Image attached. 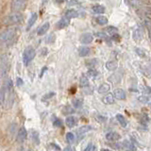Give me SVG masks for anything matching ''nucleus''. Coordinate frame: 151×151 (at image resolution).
I'll return each mask as SVG.
<instances>
[{
	"instance_id": "obj_1",
	"label": "nucleus",
	"mask_w": 151,
	"mask_h": 151,
	"mask_svg": "<svg viewBox=\"0 0 151 151\" xmlns=\"http://www.w3.org/2000/svg\"><path fill=\"white\" fill-rule=\"evenodd\" d=\"M9 68H10V59L7 55L0 56V78H4L7 76Z\"/></svg>"
},
{
	"instance_id": "obj_2",
	"label": "nucleus",
	"mask_w": 151,
	"mask_h": 151,
	"mask_svg": "<svg viewBox=\"0 0 151 151\" xmlns=\"http://www.w3.org/2000/svg\"><path fill=\"white\" fill-rule=\"evenodd\" d=\"M22 21H23V15L19 11H14L13 13L9 14L5 18L4 23L6 25H14V24H19Z\"/></svg>"
},
{
	"instance_id": "obj_3",
	"label": "nucleus",
	"mask_w": 151,
	"mask_h": 151,
	"mask_svg": "<svg viewBox=\"0 0 151 151\" xmlns=\"http://www.w3.org/2000/svg\"><path fill=\"white\" fill-rule=\"evenodd\" d=\"M15 35H16V31L14 29H9L5 30V31L0 33V43H2V44L9 43L11 40H13Z\"/></svg>"
},
{
	"instance_id": "obj_4",
	"label": "nucleus",
	"mask_w": 151,
	"mask_h": 151,
	"mask_svg": "<svg viewBox=\"0 0 151 151\" xmlns=\"http://www.w3.org/2000/svg\"><path fill=\"white\" fill-rule=\"evenodd\" d=\"M35 56H36L35 49L32 47H27L25 49L24 54H23V61H24L25 65H27V64L35 58Z\"/></svg>"
},
{
	"instance_id": "obj_5",
	"label": "nucleus",
	"mask_w": 151,
	"mask_h": 151,
	"mask_svg": "<svg viewBox=\"0 0 151 151\" xmlns=\"http://www.w3.org/2000/svg\"><path fill=\"white\" fill-rule=\"evenodd\" d=\"M26 0H12L11 4V9L12 11H20L25 9Z\"/></svg>"
},
{
	"instance_id": "obj_6",
	"label": "nucleus",
	"mask_w": 151,
	"mask_h": 151,
	"mask_svg": "<svg viewBox=\"0 0 151 151\" xmlns=\"http://www.w3.org/2000/svg\"><path fill=\"white\" fill-rule=\"evenodd\" d=\"M26 139H27V129H26V128L22 127L19 130H18L16 140H17L18 143L22 144L26 141Z\"/></svg>"
},
{
	"instance_id": "obj_7",
	"label": "nucleus",
	"mask_w": 151,
	"mask_h": 151,
	"mask_svg": "<svg viewBox=\"0 0 151 151\" xmlns=\"http://www.w3.org/2000/svg\"><path fill=\"white\" fill-rule=\"evenodd\" d=\"M94 40V36L91 34V33H83L79 38V41H80L81 44L83 45H88L91 44Z\"/></svg>"
},
{
	"instance_id": "obj_8",
	"label": "nucleus",
	"mask_w": 151,
	"mask_h": 151,
	"mask_svg": "<svg viewBox=\"0 0 151 151\" xmlns=\"http://www.w3.org/2000/svg\"><path fill=\"white\" fill-rule=\"evenodd\" d=\"M113 95L114 97L117 98L119 100H125L126 97H127V94H126V92L123 90V89H115L114 92H113Z\"/></svg>"
},
{
	"instance_id": "obj_9",
	"label": "nucleus",
	"mask_w": 151,
	"mask_h": 151,
	"mask_svg": "<svg viewBox=\"0 0 151 151\" xmlns=\"http://www.w3.org/2000/svg\"><path fill=\"white\" fill-rule=\"evenodd\" d=\"M121 78H122V73H114L108 78V80L110 83H112V84H116V83L121 81Z\"/></svg>"
},
{
	"instance_id": "obj_10",
	"label": "nucleus",
	"mask_w": 151,
	"mask_h": 151,
	"mask_svg": "<svg viewBox=\"0 0 151 151\" xmlns=\"http://www.w3.org/2000/svg\"><path fill=\"white\" fill-rule=\"evenodd\" d=\"M144 37V31L142 27H137L136 29L133 31V39L135 41H141Z\"/></svg>"
},
{
	"instance_id": "obj_11",
	"label": "nucleus",
	"mask_w": 151,
	"mask_h": 151,
	"mask_svg": "<svg viewBox=\"0 0 151 151\" xmlns=\"http://www.w3.org/2000/svg\"><path fill=\"white\" fill-rule=\"evenodd\" d=\"M70 24V19L67 17H63L57 23V27L59 29H63Z\"/></svg>"
},
{
	"instance_id": "obj_12",
	"label": "nucleus",
	"mask_w": 151,
	"mask_h": 151,
	"mask_svg": "<svg viewBox=\"0 0 151 151\" xmlns=\"http://www.w3.org/2000/svg\"><path fill=\"white\" fill-rule=\"evenodd\" d=\"M106 139L108 141H110V142H115V141H118L120 139V135L117 133V132L110 131V132H109V133L106 134Z\"/></svg>"
},
{
	"instance_id": "obj_13",
	"label": "nucleus",
	"mask_w": 151,
	"mask_h": 151,
	"mask_svg": "<svg viewBox=\"0 0 151 151\" xmlns=\"http://www.w3.org/2000/svg\"><path fill=\"white\" fill-rule=\"evenodd\" d=\"M114 95L113 94H107L105 96L102 98V101L104 104H107V105H110V104H113L114 103Z\"/></svg>"
},
{
	"instance_id": "obj_14",
	"label": "nucleus",
	"mask_w": 151,
	"mask_h": 151,
	"mask_svg": "<svg viewBox=\"0 0 151 151\" xmlns=\"http://www.w3.org/2000/svg\"><path fill=\"white\" fill-rule=\"evenodd\" d=\"M90 130H92L91 126H83V127L79 128L78 130H76V135H78V137H81L86 133V132H88Z\"/></svg>"
},
{
	"instance_id": "obj_15",
	"label": "nucleus",
	"mask_w": 151,
	"mask_h": 151,
	"mask_svg": "<svg viewBox=\"0 0 151 151\" xmlns=\"http://www.w3.org/2000/svg\"><path fill=\"white\" fill-rule=\"evenodd\" d=\"M49 27H50V24H49L48 22L45 23L42 27H39L38 32H37V33H38V35H39V36H42V35L45 34V33H47V32L48 31Z\"/></svg>"
},
{
	"instance_id": "obj_16",
	"label": "nucleus",
	"mask_w": 151,
	"mask_h": 151,
	"mask_svg": "<svg viewBox=\"0 0 151 151\" xmlns=\"http://www.w3.org/2000/svg\"><path fill=\"white\" fill-rule=\"evenodd\" d=\"M106 68L109 71H114L118 68V63L116 61H109L106 63Z\"/></svg>"
},
{
	"instance_id": "obj_17",
	"label": "nucleus",
	"mask_w": 151,
	"mask_h": 151,
	"mask_svg": "<svg viewBox=\"0 0 151 151\" xmlns=\"http://www.w3.org/2000/svg\"><path fill=\"white\" fill-rule=\"evenodd\" d=\"M65 124L67 127H69V128H73V127H75L76 124V117H74V116H68L66 118L65 120Z\"/></svg>"
},
{
	"instance_id": "obj_18",
	"label": "nucleus",
	"mask_w": 151,
	"mask_h": 151,
	"mask_svg": "<svg viewBox=\"0 0 151 151\" xmlns=\"http://www.w3.org/2000/svg\"><path fill=\"white\" fill-rule=\"evenodd\" d=\"M37 18H38V14H37V13H33V14L31 15V16H30L29 20V22H27V30H29L30 29H31L33 25L35 24L36 20H37Z\"/></svg>"
},
{
	"instance_id": "obj_19",
	"label": "nucleus",
	"mask_w": 151,
	"mask_h": 151,
	"mask_svg": "<svg viewBox=\"0 0 151 151\" xmlns=\"http://www.w3.org/2000/svg\"><path fill=\"white\" fill-rule=\"evenodd\" d=\"M110 85L107 83H103L102 85H100V87L98 88V93L99 94H108L110 92Z\"/></svg>"
},
{
	"instance_id": "obj_20",
	"label": "nucleus",
	"mask_w": 151,
	"mask_h": 151,
	"mask_svg": "<svg viewBox=\"0 0 151 151\" xmlns=\"http://www.w3.org/2000/svg\"><path fill=\"white\" fill-rule=\"evenodd\" d=\"M78 54L80 57H86L90 54V48L87 47H81L78 49Z\"/></svg>"
},
{
	"instance_id": "obj_21",
	"label": "nucleus",
	"mask_w": 151,
	"mask_h": 151,
	"mask_svg": "<svg viewBox=\"0 0 151 151\" xmlns=\"http://www.w3.org/2000/svg\"><path fill=\"white\" fill-rule=\"evenodd\" d=\"M116 119L118 120L119 124L121 125L123 128H126V127L128 126L127 120H126V118H125V117L123 116L122 114H117V115H116Z\"/></svg>"
},
{
	"instance_id": "obj_22",
	"label": "nucleus",
	"mask_w": 151,
	"mask_h": 151,
	"mask_svg": "<svg viewBox=\"0 0 151 151\" xmlns=\"http://www.w3.org/2000/svg\"><path fill=\"white\" fill-rule=\"evenodd\" d=\"M79 84H80L81 87H87L89 86V79H88V76H85V75H82L80 76V79H79Z\"/></svg>"
},
{
	"instance_id": "obj_23",
	"label": "nucleus",
	"mask_w": 151,
	"mask_h": 151,
	"mask_svg": "<svg viewBox=\"0 0 151 151\" xmlns=\"http://www.w3.org/2000/svg\"><path fill=\"white\" fill-rule=\"evenodd\" d=\"M78 16V12L75 10H68L65 12V17L69 18V19H71V18H76Z\"/></svg>"
},
{
	"instance_id": "obj_24",
	"label": "nucleus",
	"mask_w": 151,
	"mask_h": 151,
	"mask_svg": "<svg viewBox=\"0 0 151 151\" xmlns=\"http://www.w3.org/2000/svg\"><path fill=\"white\" fill-rule=\"evenodd\" d=\"M93 11L94 13H98V14H101V13H104L105 12V8L103 6L101 5H94L93 7Z\"/></svg>"
},
{
	"instance_id": "obj_25",
	"label": "nucleus",
	"mask_w": 151,
	"mask_h": 151,
	"mask_svg": "<svg viewBox=\"0 0 151 151\" xmlns=\"http://www.w3.org/2000/svg\"><path fill=\"white\" fill-rule=\"evenodd\" d=\"M72 104H73V106L76 108V109H79V108L82 107L83 100L81 99V98H75V99H73Z\"/></svg>"
},
{
	"instance_id": "obj_26",
	"label": "nucleus",
	"mask_w": 151,
	"mask_h": 151,
	"mask_svg": "<svg viewBox=\"0 0 151 151\" xmlns=\"http://www.w3.org/2000/svg\"><path fill=\"white\" fill-rule=\"evenodd\" d=\"M138 100H139L140 102H141V103H143V104L151 105V97L144 96V95H142V96H139V97H138Z\"/></svg>"
},
{
	"instance_id": "obj_27",
	"label": "nucleus",
	"mask_w": 151,
	"mask_h": 151,
	"mask_svg": "<svg viewBox=\"0 0 151 151\" xmlns=\"http://www.w3.org/2000/svg\"><path fill=\"white\" fill-rule=\"evenodd\" d=\"M123 146L126 149H128V150H136V147L134 146V144L130 143L129 141H124V143H123Z\"/></svg>"
},
{
	"instance_id": "obj_28",
	"label": "nucleus",
	"mask_w": 151,
	"mask_h": 151,
	"mask_svg": "<svg viewBox=\"0 0 151 151\" xmlns=\"http://www.w3.org/2000/svg\"><path fill=\"white\" fill-rule=\"evenodd\" d=\"M105 31H107V33L109 35L112 36V35H114V34H117V32H118V29H117L116 27H108Z\"/></svg>"
},
{
	"instance_id": "obj_29",
	"label": "nucleus",
	"mask_w": 151,
	"mask_h": 151,
	"mask_svg": "<svg viewBox=\"0 0 151 151\" xmlns=\"http://www.w3.org/2000/svg\"><path fill=\"white\" fill-rule=\"evenodd\" d=\"M98 75V73H97V71L94 69V68H91L90 70H88V72H87V76H89V78H95Z\"/></svg>"
},
{
	"instance_id": "obj_30",
	"label": "nucleus",
	"mask_w": 151,
	"mask_h": 151,
	"mask_svg": "<svg viewBox=\"0 0 151 151\" xmlns=\"http://www.w3.org/2000/svg\"><path fill=\"white\" fill-rule=\"evenodd\" d=\"M31 140L34 142L35 144H38L40 143V139H39V133L35 130L31 131Z\"/></svg>"
},
{
	"instance_id": "obj_31",
	"label": "nucleus",
	"mask_w": 151,
	"mask_h": 151,
	"mask_svg": "<svg viewBox=\"0 0 151 151\" xmlns=\"http://www.w3.org/2000/svg\"><path fill=\"white\" fill-rule=\"evenodd\" d=\"M96 22L97 24L101 25V26H104V25L108 24V19L105 16H98L96 18Z\"/></svg>"
},
{
	"instance_id": "obj_32",
	"label": "nucleus",
	"mask_w": 151,
	"mask_h": 151,
	"mask_svg": "<svg viewBox=\"0 0 151 151\" xmlns=\"http://www.w3.org/2000/svg\"><path fill=\"white\" fill-rule=\"evenodd\" d=\"M66 141L68 144H73L74 141H75V135H74L72 132L66 133Z\"/></svg>"
},
{
	"instance_id": "obj_33",
	"label": "nucleus",
	"mask_w": 151,
	"mask_h": 151,
	"mask_svg": "<svg viewBox=\"0 0 151 151\" xmlns=\"http://www.w3.org/2000/svg\"><path fill=\"white\" fill-rule=\"evenodd\" d=\"M4 103H5V90L2 87L0 89V107L2 105H4Z\"/></svg>"
},
{
	"instance_id": "obj_34",
	"label": "nucleus",
	"mask_w": 151,
	"mask_h": 151,
	"mask_svg": "<svg viewBox=\"0 0 151 151\" xmlns=\"http://www.w3.org/2000/svg\"><path fill=\"white\" fill-rule=\"evenodd\" d=\"M97 64V60H95V59H93V60H90V61H87V63H86V66H88L89 68H94V67Z\"/></svg>"
},
{
	"instance_id": "obj_35",
	"label": "nucleus",
	"mask_w": 151,
	"mask_h": 151,
	"mask_svg": "<svg viewBox=\"0 0 151 151\" xmlns=\"http://www.w3.org/2000/svg\"><path fill=\"white\" fill-rule=\"evenodd\" d=\"M63 112L64 113V114H70V113H73V112H74V110H73L71 107L66 106V107H64V108H63Z\"/></svg>"
},
{
	"instance_id": "obj_36",
	"label": "nucleus",
	"mask_w": 151,
	"mask_h": 151,
	"mask_svg": "<svg viewBox=\"0 0 151 151\" xmlns=\"http://www.w3.org/2000/svg\"><path fill=\"white\" fill-rule=\"evenodd\" d=\"M94 150H96V147L93 144H89L87 147L85 148V151H94Z\"/></svg>"
},
{
	"instance_id": "obj_37",
	"label": "nucleus",
	"mask_w": 151,
	"mask_h": 151,
	"mask_svg": "<svg viewBox=\"0 0 151 151\" xmlns=\"http://www.w3.org/2000/svg\"><path fill=\"white\" fill-rule=\"evenodd\" d=\"M95 37H98V38H101V39H106L107 38V34L105 32L103 31H101V32H97V33H95L94 34Z\"/></svg>"
},
{
	"instance_id": "obj_38",
	"label": "nucleus",
	"mask_w": 151,
	"mask_h": 151,
	"mask_svg": "<svg viewBox=\"0 0 151 151\" xmlns=\"http://www.w3.org/2000/svg\"><path fill=\"white\" fill-rule=\"evenodd\" d=\"M53 125L55 127H61L63 126V121H61V119H56L53 123Z\"/></svg>"
},
{
	"instance_id": "obj_39",
	"label": "nucleus",
	"mask_w": 151,
	"mask_h": 151,
	"mask_svg": "<svg viewBox=\"0 0 151 151\" xmlns=\"http://www.w3.org/2000/svg\"><path fill=\"white\" fill-rule=\"evenodd\" d=\"M96 120L98 122H100V123H104L107 120V117L102 116V115H97L96 116Z\"/></svg>"
},
{
	"instance_id": "obj_40",
	"label": "nucleus",
	"mask_w": 151,
	"mask_h": 151,
	"mask_svg": "<svg viewBox=\"0 0 151 151\" xmlns=\"http://www.w3.org/2000/svg\"><path fill=\"white\" fill-rule=\"evenodd\" d=\"M55 95V93H48L45 95L43 96V100H47V99H49V98H51L52 96H54Z\"/></svg>"
},
{
	"instance_id": "obj_41",
	"label": "nucleus",
	"mask_w": 151,
	"mask_h": 151,
	"mask_svg": "<svg viewBox=\"0 0 151 151\" xmlns=\"http://www.w3.org/2000/svg\"><path fill=\"white\" fill-rule=\"evenodd\" d=\"M136 52H137V54L139 55V56H141V57H144V52L143 50H141V49L137 48V49H136Z\"/></svg>"
},
{
	"instance_id": "obj_42",
	"label": "nucleus",
	"mask_w": 151,
	"mask_h": 151,
	"mask_svg": "<svg viewBox=\"0 0 151 151\" xmlns=\"http://www.w3.org/2000/svg\"><path fill=\"white\" fill-rule=\"evenodd\" d=\"M16 83H17V85L18 86H21L23 84V80L21 79L20 78H17V79H16Z\"/></svg>"
},
{
	"instance_id": "obj_43",
	"label": "nucleus",
	"mask_w": 151,
	"mask_h": 151,
	"mask_svg": "<svg viewBox=\"0 0 151 151\" xmlns=\"http://www.w3.org/2000/svg\"><path fill=\"white\" fill-rule=\"evenodd\" d=\"M51 146H53V148H54V149L61 150V147H60V146H56V144H51Z\"/></svg>"
},
{
	"instance_id": "obj_44",
	"label": "nucleus",
	"mask_w": 151,
	"mask_h": 151,
	"mask_svg": "<svg viewBox=\"0 0 151 151\" xmlns=\"http://www.w3.org/2000/svg\"><path fill=\"white\" fill-rule=\"evenodd\" d=\"M47 67H44V68H43V71H42V73H41V75H40V76H42L43 75H44V73H45V70H47Z\"/></svg>"
},
{
	"instance_id": "obj_45",
	"label": "nucleus",
	"mask_w": 151,
	"mask_h": 151,
	"mask_svg": "<svg viewBox=\"0 0 151 151\" xmlns=\"http://www.w3.org/2000/svg\"><path fill=\"white\" fill-rule=\"evenodd\" d=\"M55 2L56 3H63L64 1H65V0H54Z\"/></svg>"
},
{
	"instance_id": "obj_46",
	"label": "nucleus",
	"mask_w": 151,
	"mask_h": 151,
	"mask_svg": "<svg viewBox=\"0 0 151 151\" xmlns=\"http://www.w3.org/2000/svg\"><path fill=\"white\" fill-rule=\"evenodd\" d=\"M64 150H74L73 148H72V147H70V146H68V147H66V148H64Z\"/></svg>"
},
{
	"instance_id": "obj_47",
	"label": "nucleus",
	"mask_w": 151,
	"mask_h": 151,
	"mask_svg": "<svg viewBox=\"0 0 151 151\" xmlns=\"http://www.w3.org/2000/svg\"><path fill=\"white\" fill-rule=\"evenodd\" d=\"M150 38H151V27H150Z\"/></svg>"
}]
</instances>
